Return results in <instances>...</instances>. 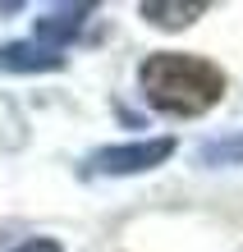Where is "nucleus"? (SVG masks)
I'll return each instance as SVG.
<instances>
[{"instance_id": "423d86ee", "label": "nucleus", "mask_w": 243, "mask_h": 252, "mask_svg": "<svg viewBox=\"0 0 243 252\" xmlns=\"http://www.w3.org/2000/svg\"><path fill=\"white\" fill-rule=\"evenodd\" d=\"M197 160L202 165H243V133H225L216 142H202Z\"/></svg>"}, {"instance_id": "0eeeda50", "label": "nucleus", "mask_w": 243, "mask_h": 252, "mask_svg": "<svg viewBox=\"0 0 243 252\" xmlns=\"http://www.w3.org/2000/svg\"><path fill=\"white\" fill-rule=\"evenodd\" d=\"M14 252H65V248H60L55 239H28V243H19Z\"/></svg>"}, {"instance_id": "20e7f679", "label": "nucleus", "mask_w": 243, "mask_h": 252, "mask_svg": "<svg viewBox=\"0 0 243 252\" xmlns=\"http://www.w3.org/2000/svg\"><path fill=\"white\" fill-rule=\"evenodd\" d=\"M60 64H65L60 55L37 51L33 41H9V46H0V69L5 73H46V69H60Z\"/></svg>"}, {"instance_id": "f257e3e1", "label": "nucleus", "mask_w": 243, "mask_h": 252, "mask_svg": "<svg viewBox=\"0 0 243 252\" xmlns=\"http://www.w3.org/2000/svg\"><path fill=\"white\" fill-rule=\"evenodd\" d=\"M138 83H142V96L165 115H202L225 92V73L202 55H184V51L147 55L138 69Z\"/></svg>"}, {"instance_id": "7ed1b4c3", "label": "nucleus", "mask_w": 243, "mask_h": 252, "mask_svg": "<svg viewBox=\"0 0 243 252\" xmlns=\"http://www.w3.org/2000/svg\"><path fill=\"white\" fill-rule=\"evenodd\" d=\"M87 14H92V5H55V9H46V14L37 19V28H33V37H28V41H33L37 51L60 55V60H65L69 41L83 32Z\"/></svg>"}, {"instance_id": "39448f33", "label": "nucleus", "mask_w": 243, "mask_h": 252, "mask_svg": "<svg viewBox=\"0 0 243 252\" xmlns=\"http://www.w3.org/2000/svg\"><path fill=\"white\" fill-rule=\"evenodd\" d=\"M207 14V0H188V5H161V0H147L142 5V19L156 23V28H188L193 19Z\"/></svg>"}, {"instance_id": "6e6552de", "label": "nucleus", "mask_w": 243, "mask_h": 252, "mask_svg": "<svg viewBox=\"0 0 243 252\" xmlns=\"http://www.w3.org/2000/svg\"><path fill=\"white\" fill-rule=\"evenodd\" d=\"M14 9H19V5H0V14H14Z\"/></svg>"}, {"instance_id": "f03ea898", "label": "nucleus", "mask_w": 243, "mask_h": 252, "mask_svg": "<svg viewBox=\"0 0 243 252\" xmlns=\"http://www.w3.org/2000/svg\"><path fill=\"white\" fill-rule=\"evenodd\" d=\"M174 156V138H147V142H119V147H101L87 160L97 174H142L156 170L161 160Z\"/></svg>"}]
</instances>
